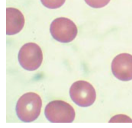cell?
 I'll use <instances>...</instances> for the list:
<instances>
[{
  "instance_id": "obj_9",
  "label": "cell",
  "mask_w": 132,
  "mask_h": 128,
  "mask_svg": "<svg viewBox=\"0 0 132 128\" xmlns=\"http://www.w3.org/2000/svg\"><path fill=\"white\" fill-rule=\"evenodd\" d=\"M89 6L94 8L104 7L109 3L110 0H85Z\"/></svg>"
},
{
  "instance_id": "obj_3",
  "label": "cell",
  "mask_w": 132,
  "mask_h": 128,
  "mask_svg": "<svg viewBox=\"0 0 132 128\" xmlns=\"http://www.w3.org/2000/svg\"><path fill=\"white\" fill-rule=\"evenodd\" d=\"M50 32L53 38L57 41L68 43L76 37L78 28L75 24L70 19L61 17L52 21L50 27Z\"/></svg>"
},
{
  "instance_id": "obj_2",
  "label": "cell",
  "mask_w": 132,
  "mask_h": 128,
  "mask_svg": "<svg viewBox=\"0 0 132 128\" xmlns=\"http://www.w3.org/2000/svg\"><path fill=\"white\" fill-rule=\"evenodd\" d=\"M45 115L52 123H71L75 117V112L71 105L61 100L52 101L47 104Z\"/></svg>"
},
{
  "instance_id": "obj_1",
  "label": "cell",
  "mask_w": 132,
  "mask_h": 128,
  "mask_svg": "<svg viewBox=\"0 0 132 128\" xmlns=\"http://www.w3.org/2000/svg\"><path fill=\"white\" fill-rule=\"evenodd\" d=\"M42 105V100L38 95L32 92L25 93L18 101L16 106L17 115L23 122H33L40 115Z\"/></svg>"
},
{
  "instance_id": "obj_5",
  "label": "cell",
  "mask_w": 132,
  "mask_h": 128,
  "mask_svg": "<svg viewBox=\"0 0 132 128\" xmlns=\"http://www.w3.org/2000/svg\"><path fill=\"white\" fill-rule=\"evenodd\" d=\"M72 100L81 107L92 105L96 99V94L93 86L85 81H78L74 82L69 91Z\"/></svg>"
},
{
  "instance_id": "obj_6",
  "label": "cell",
  "mask_w": 132,
  "mask_h": 128,
  "mask_svg": "<svg viewBox=\"0 0 132 128\" xmlns=\"http://www.w3.org/2000/svg\"><path fill=\"white\" fill-rule=\"evenodd\" d=\"M111 69L113 75L119 80H132V55L122 53L117 55L112 62Z\"/></svg>"
},
{
  "instance_id": "obj_10",
  "label": "cell",
  "mask_w": 132,
  "mask_h": 128,
  "mask_svg": "<svg viewBox=\"0 0 132 128\" xmlns=\"http://www.w3.org/2000/svg\"><path fill=\"white\" fill-rule=\"evenodd\" d=\"M110 122H132V120L130 117L125 115H119L112 117Z\"/></svg>"
},
{
  "instance_id": "obj_7",
  "label": "cell",
  "mask_w": 132,
  "mask_h": 128,
  "mask_svg": "<svg viewBox=\"0 0 132 128\" xmlns=\"http://www.w3.org/2000/svg\"><path fill=\"white\" fill-rule=\"evenodd\" d=\"M24 15L19 10L9 7L6 9V34L14 35L20 32L24 26Z\"/></svg>"
},
{
  "instance_id": "obj_8",
  "label": "cell",
  "mask_w": 132,
  "mask_h": 128,
  "mask_svg": "<svg viewBox=\"0 0 132 128\" xmlns=\"http://www.w3.org/2000/svg\"><path fill=\"white\" fill-rule=\"evenodd\" d=\"M45 7L51 9L59 8L64 4L65 0H40Z\"/></svg>"
},
{
  "instance_id": "obj_4",
  "label": "cell",
  "mask_w": 132,
  "mask_h": 128,
  "mask_svg": "<svg viewBox=\"0 0 132 128\" xmlns=\"http://www.w3.org/2000/svg\"><path fill=\"white\" fill-rule=\"evenodd\" d=\"M18 61L21 67L28 71L37 69L43 61V53L40 47L35 43L25 44L21 48Z\"/></svg>"
}]
</instances>
